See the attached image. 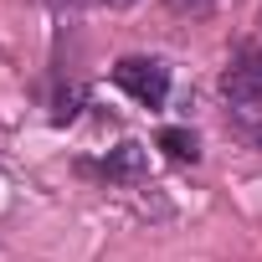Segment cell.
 Instances as JSON below:
<instances>
[{"instance_id": "1", "label": "cell", "mask_w": 262, "mask_h": 262, "mask_svg": "<svg viewBox=\"0 0 262 262\" xmlns=\"http://www.w3.org/2000/svg\"><path fill=\"white\" fill-rule=\"evenodd\" d=\"M113 82L134 98V103H144V108H160L170 98V67L160 57H123L113 67Z\"/></svg>"}, {"instance_id": "2", "label": "cell", "mask_w": 262, "mask_h": 262, "mask_svg": "<svg viewBox=\"0 0 262 262\" xmlns=\"http://www.w3.org/2000/svg\"><path fill=\"white\" fill-rule=\"evenodd\" d=\"M221 93L226 103H262V47H242L231 57V67L221 72Z\"/></svg>"}, {"instance_id": "3", "label": "cell", "mask_w": 262, "mask_h": 262, "mask_svg": "<svg viewBox=\"0 0 262 262\" xmlns=\"http://www.w3.org/2000/svg\"><path fill=\"white\" fill-rule=\"evenodd\" d=\"M103 175H108V180H139V175H144V144H118V149L108 155Z\"/></svg>"}, {"instance_id": "4", "label": "cell", "mask_w": 262, "mask_h": 262, "mask_svg": "<svg viewBox=\"0 0 262 262\" xmlns=\"http://www.w3.org/2000/svg\"><path fill=\"white\" fill-rule=\"evenodd\" d=\"M160 149L170 155V160H201V144H195V134H185V128H165L160 134Z\"/></svg>"}, {"instance_id": "5", "label": "cell", "mask_w": 262, "mask_h": 262, "mask_svg": "<svg viewBox=\"0 0 262 262\" xmlns=\"http://www.w3.org/2000/svg\"><path fill=\"white\" fill-rule=\"evenodd\" d=\"M52 6H72V11H123V6H134V0H52Z\"/></svg>"}, {"instance_id": "6", "label": "cell", "mask_w": 262, "mask_h": 262, "mask_svg": "<svg viewBox=\"0 0 262 262\" xmlns=\"http://www.w3.org/2000/svg\"><path fill=\"white\" fill-rule=\"evenodd\" d=\"M170 11H180V16H185V11H190V16H206L211 0H170Z\"/></svg>"}]
</instances>
